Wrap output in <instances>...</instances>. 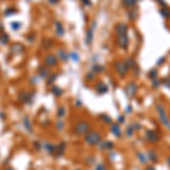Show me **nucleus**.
Listing matches in <instances>:
<instances>
[{
  "label": "nucleus",
  "instance_id": "1",
  "mask_svg": "<svg viewBox=\"0 0 170 170\" xmlns=\"http://www.w3.org/2000/svg\"><path fill=\"white\" fill-rule=\"evenodd\" d=\"M155 109H156V112H158L160 123L166 128L170 129V118L169 116H168V112L166 110V108H164V105L162 103H156L155 104Z\"/></svg>",
  "mask_w": 170,
  "mask_h": 170
},
{
  "label": "nucleus",
  "instance_id": "2",
  "mask_svg": "<svg viewBox=\"0 0 170 170\" xmlns=\"http://www.w3.org/2000/svg\"><path fill=\"white\" fill-rule=\"evenodd\" d=\"M84 141L90 146H95L102 142V136H101V134L95 132V131H90L89 133L85 135Z\"/></svg>",
  "mask_w": 170,
  "mask_h": 170
},
{
  "label": "nucleus",
  "instance_id": "3",
  "mask_svg": "<svg viewBox=\"0 0 170 170\" xmlns=\"http://www.w3.org/2000/svg\"><path fill=\"white\" fill-rule=\"evenodd\" d=\"M74 132L76 135H86L90 132V124L85 120L78 121L74 127Z\"/></svg>",
  "mask_w": 170,
  "mask_h": 170
},
{
  "label": "nucleus",
  "instance_id": "4",
  "mask_svg": "<svg viewBox=\"0 0 170 170\" xmlns=\"http://www.w3.org/2000/svg\"><path fill=\"white\" fill-rule=\"evenodd\" d=\"M113 67H115L116 73L120 75L121 77H124L125 75H127L128 72L131 70L129 67L127 66V64H126L125 61H123V60H117V61L113 64Z\"/></svg>",
  "mask_w": 170,
  "mask_h": 170
},
{
  "label": "nucleus",
  "instance_id": "5",
  "mask_svg": "<svg viewBox=\"0 0 170 170\" xmlns=\"http://www.w3.org/2000/svg\"><path fill=\"white\" fill-rule=\"evenodd\" d=\"M137 91H138V86H137V84H136L135 82H129V83L126 85V88H125L126 95H127L128 99H132V98H134V96L136 95Z\"/></svg>",
  "mask_w": 170,
  "mask_h": 170
},
{
  "label": "nucleus",
  "instance_id": "6",
  "mask_svg": "<svg viewBox=\"0 0 170 170\" xmlns=\"http://www.w3.org/2000/svg\"><path fill=\"white\" fill-rule=\"evenodd\" d=\"M145 138H146L148 142H150V143L155 144V143H158V142L160 141V135H159V133H158L156 131H154V129H148V131L145 132Z\"/></svg>",
  "mask_w": 170,
  "mask_h": 170
},
{
  "label": "nucleus",
  "instance_id": "7",
  "mask_svg": "<svg viewBox=\"0 0 170 170\" xmlns=\"http://www.w3.org/2000/svg\"><path fill=\"white\" fill-rule=\"evenodd\" d=\"M115 33L117 34V37H123L128 33V25L125 23H118L115 26Z\"/></svg>",
  "mask_w": 170,
  "mask_h": 170
},
{
  "label": "nucleus",
  "instance_id": "8",
  "mask_svg": "<svg viewBox=\"0 0 170 170\" xmlns=\"http://www.w3.org/2000/svg\"><path fill=\"white\" fill-rule=\"evenodd\" d=\"M117 45L120 49L126 50L128 48V45H129V37H128V35L126 34V35H123V37H118V39H117Z\"/></svg>",
  "mask_w": 170,
  "mask_h": 170
},
{
  "label": "nucleus",
  "instance_id": "9",
  "mask_svg": "<svg viewBox=\"0 0 170 170\" xmlns=\"http://www.w3.org/2000/svg\"><path fill=\"white\" fill-rule=\"evenodd\" d=\"M44 64L48 67H55L58 64V57L53 56V55H48L44 58Z\"/></svg>",
  "mask_w": 170,
  "mask_h": 170
},
{
  "label": "nucleus",
  "instance_id": "10",
  "mask_svg": "<svg viewBox=\"0 0 170 170\" xmlns=\"http://www.w3.org/2000/svg\"><path fill=\"white\" fill-rule=\"evenodd\" d=\"M95 91H96L98 94L102 95V94H105V93L109 91V88H108L107 84H104V83H102V82H100V83H96L95 84Z\"/></svg>",
  "mask_w": 170,
  "mask_h": 170
},
{
  "label": "nucleus",
  "instance_id": "11",
  "mask_svg": "<svg viewBox=\"0 0 170 170\" xmlns=\"http://www.w3.org/2000/svg\"><path fill=\"white\" fill-rule=\"evenodd\" d=\"M95 27V23H93V25H92V29H89L88 32H86V37H85V43L88 45H91L92 44V42H93V29Z\"/></svg>",
  "mask_w": 170,
  "mask_h": 170
},
{
  "label": "nucleus",
  "instance_id": "12",
  "mask_svg": "<svg viewBox=\"0 0 170 170\" xmlns=\"http://www.w3.org/2000/svg\"><path fill=\"white\" fill-rule=\"evenodd\" d=\"M99 146H100V150L101 151H105V150H112V148H115V144H113V142H111V141H103L99 144Z\"/></svg>",
  "mask_w": 170,
  "mask_h": 170
},
{
  "label": "nucleus",
  "instance_id": "13",
  "mask_svg": "<svg viewBox=\"0 0 170 170\" xmlns=\"http://www.w3.org/2000/svg\"><path fill=\"white\" fill-rule=\"evenodd\" d=\"M110 129H111V133H112V135H113V136H116V137H120V136H121V134H123V131H121L120 125H119L118 123L112 124Z\"/></svg>",
  "mask_w": 170,
  "mask_h": 170
},
{
  "label": "nucleus",
  "instance_id": "14",
  "mask_svg": "<svg viewBox=\"0 0 170 170\" xmlns=\"http://www.w3.org/2000/svg\"><path fill=\"white\" fill-rule=\"evenodd\" d=\"M37 74H39V76H40L41 78H48V77L50 76V69H49V67L41 66L37 69Z\"/></svg>",
  "mask_w": 170,
  "mask_h": 170
},
{
  "label": "nucleus",
  "instance_id": "15",
  "mask_svg": "<svg viewBox=\"0 0 170 170\" xmlns=\"http://www.w3.org/2000/svg\"><path fill=\"white\" fill-rule=\"evenodd\" d=\"M43 148H44L50 155L56 154V152H57V145H55V144H52V143H44V144H43Z\"/></svg>",
  "mask_w": 170,
  "mask_h": 170
},
{
  "label": "nucleus",
  "instance_id": "16",
  "mask_svg": "<svg viewBox=\"0 0 170 170\" xmlns=\"http://www.w3.org/2000/svg\"><path fill=\"white\" fill-rule=\"evenodd\" d=\"M65 148H66V143H65V142H61L60 144L57 145V152H56V154H55L57 159L64 155V153H65Z\"/></svg>",
  "mask_w": 170,
  "mask_h": 170
},
{
  "label": "nucleus",
  "instance_id": "17",
  "mask_svg": "<svg viewBox=\"0 0 170 170\" xmlns=\"http://www.w3.org/2000/svg\"><path fill=\"white\" fill-rule=\"evenodd\" d=\"M148 159L150 160V161H152L153 163L158 162L159 161V155H158V153L155 152L154 150H148Z\"/></svg>",
  "mask_w": 170,
  "mask_h": 170
},
{
  "label": "nucleus",
  "instance_id": "18",
  "mask_svg": "<svg viewBox=\"0 0 170 170\" xmlns=\"http://www.w3.org/2000/svg\"><path fill=\"white\" fill-rule=\"evenodd\" d=\"M137 1L138 0H121V4L127 9H133L137 5Z\"/></svg>",
  "mask_w": 170,
  "mask_h": 170
},
{
  "label": "nucleus",
  "instance_id": "19",
  "mask_svg": "<svg viewBox=\"0 0 170 170\" xmlns=\"http://www.w3.org/2000/svg\"><path fill=\"white\" fill-rule=\"evenodd\" d=\"M23 126H24V128H25V131H27L29 133H32L33 131H32V124H31L30 119L27 116H25V117H23Z\"/></svg>",
  "mask_w": 170,
  "mask_h": 170
},
{
  "label": "nucleus",
  "instance_id": "20",
  "mask_svg": "<svg viewBox=\"0 0 170 170\" xmlns=\"http://www.w3.org/2000/svg\"><path fill=\"white\" fill-rule=\"evenodd\" d=\"M51 93L53 94L55 96H57V98H60V96L62 95V93H64V91L60 89L59 86H57V85H52L51 88Z\"/></svg>",
  "mask_w": 170,
  "mask_h": 170
},
{
  "label": "nucleus",
  "instance_id": "21",
  "mask_svg": "<svg viewBox=\"0 0 170 170\" xmlns=\"http://www.w3.org/2000/svg\"><path fill=\"white\" fill-rule=\"evenodd\" d=\"M160 15L162 16L163 18H166V19L170 18V8H168L167 6H166V7H162L160 9Z\"/></svg>",
  "mask_w": 170,
  "mask_h": 170
},
{
  "label": "nucleus",
  "instance_id": "22",
  "mask_svg": "<svg viewBox=\"0 0 170 170\" xmlns=\"http://www.w3.org/2000/svg\"><path fill=\"white\" fill-rule=\"evenodd\" d=\"M136 156H137V159H138V161H140L142 164H145V163L148 162V155L144 154L143 152H137V154H136Z\"/></svg>",
  "mask_w": 170,
  "mask_h": 170
},
{
  "label": "nucleus",
  "instance_id": "23",
  "mask_svg": "<svg viewBox=\"0 0 170 170\" xmlns=\"http://www.w3.org/2000/svg\"><path fill=\"white\" fill-rule=\"evenodd\" d=\"M56 30H57V34L59 37H62L65 34V30H64V26L61 25L60 22H56Z\"/></svg>",
  "mask_w": 170,
  "mask_h": 170
},
{
  "label": "nucleus",
  "instance_id": "24",
  "mask_svg": "<svg viewBox=\"0 0 170 170\" xmlns=\"http://www.w3.org/2000/svg\"><path fill=\"white\" fill-rule=\"evenodd\" d=\"M58 58H59V59H61L62 61H67V60H68V58H69V55H68V53H67L65 50H62V49H61V50H59V51H58Z\"/></svg>",
  "mask_w": 170,
  "mask_h": 170
},
{
  "label": "nucleus",
  "instance_id": "25",
  "mask_svg": "<svg viewBox=\"0 0 170 170\" xmlns=\"http://www.w3.org/2000/svg\"><path fill=\"white\" fill-rule=\"evenodd\" d=\"M158 75H159V73H158V69L156 68H153V69H151L150 72H148V78L150 80H152V81H154V80H156L158 78Z\"/></svg>",
  "mask_w": 170,
  "mask_h": 170
},
{
  "label": "nucleus",
  "instance_id": "26",
  "mask_svg": "<svg viewBox=\"0 0 170 170\" xmlns=\"http://www.w3.org/2000/svg\"><path fill=\"white\" fill-rule=\"evenodd\" d=\"M9 42V35L6 33H1L0 34V43L1 44H7Z\"/></svg>",
  "mask_w": 170,
  "mask_h": 170
},
{
  "label": "nucleus",
  "instance_id": "27",
  "mask_svg": "<svg viewBox=\"0 0 170 170\" xmlns=\"http://www.w3.org/2000/svg\"><path fill=\"white\" fill-rule=\"evenodd\" d=\"M127 16L129 17V19H132V21H133V19H136V18H137L138 14H137V11H136V10H134V8H133V9H131V10L127 13Z\"/></svg>",
  "mask_w": 170,
  "mask_h": 170
},
{
  "label": "nucleus",
  "instance_id": "28",
  "mask_svg": "<svg viewBox=\"0 0 170 170\" xmlns=\"http://www.w3.org/2000/svg\"><path fill=\"white\" fill-rule=\"evenodd\" d=\"M92 70L94 72V73H98V74H100V73H102L104 70V67L103 66H101V65H98V64H95L94 66L92 67Z\"/></svg>",
  "mask_w": 170,
  "mask_h": 170
},
{
  "label": "nucleus",
  "instance_id": "29",
  "mask_svg": "<svg viewBox=\"0 0 170 170\" xmlns=\"http://www.w3.org/2000/svg\"><path fill=\"white\" fill-rule=\"evenodd\" d=\"M100 118L102 119V121H103L104 124H111V121H112L111 117L110 116H108L107 113H102V115L100 116Z\"/></svg>",
  "mask_w": 170,
  "mask_h": 170
},
{
  "label": "nucleus",
  "instance_id": "30",
  "mask_svg": "<svg viewBox=\"0 0 170 170\" xmlns=\"http://www.w3.org/2000/svg\"><path fill=\"white\" fill-rule=\"evenodd\" d=\"M65 115H66V109H65L64 107H59L58 110H57V117L60 119V118H62Z\"/></svg>",
  "mask_w": 170,
  "mask_h": 170
},
{
  "label": "nucleus",
  "instance_id": "31",
  "mask_svg": "<svg viewBox=\"0 0 170 170\" xmlns=\"http://www.w3.org/2000/svg\"><path fill=\"white\" fill-rule=\"evenodd\" d=\"M11 49H13V51L17 53V52H22L23 50H24V47H23L21 43H16V44L13 45V48H11Z\"/></svg>",
  "mask_w": 170,
  "mask_h": 170
},
{
  "label": "nucleus",
  "instance_id": "32",
  "mask_svg": "<svg viewBox=\"0 0 170 170\" xmlns=\"http://www.w3.org/2000/svg\"><path fill=\"white\" fill-rule=\"evenodd\" d=\"M134 132H135V128H134V126H133V124L132 125L129 126L127 129L125 131V133H126V135L128 136V137H132L134 135Z\"/></svg>",
  "mask_w": 170,
  "mask_h": 170
},
{
  "label": "nucleus",
  "instance_id": "33",
  "mask_svg": "<svg viewBox=\"0 0 170 170\" xmlns=\"http://www.w3.org/2000/svg\"><path fill=\"white\" fill-rule=\"evenodd\" d=\"M17 13V10H16L14 7H8L6 10H5V16H10V15H14Z\"/></svg>",
  "mask_w": 170,
  "mask_h": 170
},
{
  "label": "nucleus",
  "instance_id": "34",
  "mask_svg": "<svg viewBox=\"0 0 170 170\" xmlns=\"http://www.w3.org/2000/svg\"><path fill=\"white\" fill-rule=\"evenodd\" d=\"M69 58L73 60V61H75V62H77V61L80 60V55H78L77 52L73 51V52L69 53Z\"/></svg>",
  "mask_w": 170,
  "mask_h": 170
},
{
  "label": "nucleus",
  "instance_id": "35",
  "mask_svg": "<svg viewBox=\"0 0 170 170\" xmlns=\"http://www.w3.org/2000/svg\"><path fill=\"white\" fill-rule=\"evenodd\" d=\"M64 127H65V123H64V120L59 119V120L57 121V124H56V128H57V131H58V132L62 131V129H64Z\"/></svg>",
  "mask_w": 170,
  "mask_h": 170
},
{
  "label": "nucleus",
  "instance_id": "36",
  "mask_svg": "<svg viewBox=\"0 0 170 170\" xmlns=\"http://www.w3.org/2000/svg\"><path fill=\"white\" fill-rule=\"evenodd\" d=\"M57 77H58V74H52L50 75L49 77H48V81H47V84L48 85H51L53 82L57 80Z\"/></svg>",
  "mask_w": 170,
  "mask_h": 170
},
{
  "label": "nucleus",
  "instance_id": "37",
  "mask_svg": "<svg viewBox=\"0 0 170 170\" xmlns=\"http://www.w3.org/2000/svg\"><path fill=\"white\" fill-rule=\"evenodd\" d=\"M10 26H11V29L14 31H18L21 27H22V24L19 22H13L11 24H10Z\"/></svg>",
  "mask_w": 170,
  "mask_h": 170
},
{
  "label": "nucleus",
  "instance_id": "38",
  "mask_svg": "<svg viewBox=\"0 0 170 170\" xmlns=\"http://www.w3.org/2000/svg\"><path fill=\"white\" fill-rule=\"evenodd\" d=\"M162 84V81L161 80H159V78H156L154 81H152V86L154 88V89H158V88H160V85Z\"/></svg>",
  "mask_w": 170,
  "mask_h": 170
},
{
  "label": "nucleus",
  "instance_id": "39",
  "mask_svg": "<svg viewBox=\"0 0 170 170\" xmlns=\"http://www.w3.org/2000/svg\"><path fill=\"white\" fill-rule=\"evenodd\" d=\"M33 146L37 148V151H40L41 148H43V144H41V142L37 141V142H34V143H33Z\"/></svg>",
  "mask_w": 170,
  "mask_h": 170
},
{
  "label": "nucleus",
  "instance_id": "40",
  "mask_svg": "<svg viewBox=\"0 0 170 170\" xmlns=\"http://www.w3.org/2000/svg\"><path fill=\"white\" fill-rule=\"evenodd\" d=\"M162 84L166 86V88H168L170 89V76L169 77H166V78H163L162 80Z\"/></svg>",
  "mask_w": 170,
  "mask_h": 170
},
{
  "label": "nucleus",
  "instance_id": "41",
  "mask_svg": "<svg viewBox=\"0 0 170 170\" xmlns=\"http://www.w3.org/2000/svg\"><path fill=\"white\" fill-rule=\"evenodd\" d=\"M125 115H121V116H119L118 119H117V121H118V124L120 125V124H124L125 123Z\"/></svg>",
  "mask_w": 170,
  "mask_h": 170
},
{
  "label": "nucleus",
  "instance_id": "42",
  "mask_svg": "<svg viewBox=\"0 0 170 170\" xmlns=\"http://www.w3.org/2000/svg\"><path fill=\"white\" fill-rule=\"evenodd\" d=\"M95 170H105V166L103 163H99V164H96Z\"/></svg>",
  "mask_w": 170,
  "mask_h": 170
},
{
  "label": "nucleus",
  "instance_id": "43",
  "mask_svg": "<svg viewBox=\"0 0 170 170\" xmlns=\"http://www.w3.org/2000/svg\"><path fill=\"white\" fill-rule=\"evenodd\" d=\"M132 110H133V108H132V105L129 104V105H127L125 109V112L126 113H132Z\"/></svg>",
  "mask_w": 170,
  "mask_h": 170
},
{
  "label": "nucleus",
  "instance_id": "44",
  "mask_svg": "<svg viewBox=\"0 0 170 170\" xmlns=\"http://www.w3.org/2000/svg\"><path fill=\"white\" fill-rule=\"evenodd\" d=\"M26 39H27V41H29V42H33V40H34V34L32 33V34H30V35H27Z\"/></svg>",
  "mask_w": 170,
  "mask_h": 170
},
{
  "label": "nucleus",
  "instance_id": "45",
  "mask_svg": "<svg viewBox=\"0 0 170 170\" xmlns=\"http://www.w3.org/2000/svg\"><path fill=\"white\" fill-rule=\"evenodd\" d=\"M84 6H91V0H82Z\"/></svg>",
  "mask_w": 170,
  "mask_h": 170
},
{
  "label": "nucleus",
  "instance_id": "46",
  "mask_svg": "<svg viewBox=\"0 0 170 170\" xmlns=\"http://www.w3.org/2000/svg\"><path fill=\"white\" fill-rule=\"evenodd\" d=\"M52 45V42L50 41V40H45V48H49V47H51Z\"/></svg>",
  "mask_w": 170,
  "mask_h": 170
},
{
  "label": "nucleus",
  "instance_id": "47",
  "mask_svg": "<svg viewBox=\"0 0 170 170\" xmlns=\"http://www.w3.org/2000/svg\"><path fill=\"white\" fill-rule=\"evenodd\" d=\"M164 60H166V58H164V57H161L160 59L158 60V62H156V64H158V65H160V64H163V62H164Z\"/></svg>",
  "mask_w": 170,
  "mask_h": 170
},
{
  "label": "nucleus",
  "instance_id": "48",
  "mask_svg": "<svg viewBox=\"0 0 170 170\" xmlns=\"http://www.w3.org/2000/svg\"><path fill=\"white\" fill-rule=\"evenodd\" d=\"M58 2H59V0H49V4H51V5H56Z\"/></svg>",
  "mask_w": 170,
  "mask_h": 170
},
{
  "label": "nucleus",
  "instance_id": "49",
  "mask_svg": "<svg viewBox=\"0 0 170 170\" xmlns=\"http://www.w3.org/2000/svg\"><path fill=\"white\" fill-rule=\"evenodd\" d=\"M145 170H156V169H155L153 166H148V167L145 168Z\"/></svg>",
  "mask_w": 170,
  "mask_h": 170
},
{
  "label": "nucleus",
  "instance_id": "50",
  "mask_svg": "<svg viewBox=\"0 0 170 170\" xmlns=\"http://www.w3.org/2000/svg\"><path fill=\"white\" fill-rule=\"evenodd\" d=\"M4 33V24L0 22V34Z\"/></svg>",
  "mask_w": 170,
  "mask_h": 170
},
{
  "label": "nucleus",
  "instance_id": "51",
  "mask_svg": "<svg viewBox=\"0 0 170 170\" xmlns=\"http://www.w3.org/2000/svg\"><path fill=\"white\" fill-rule=\"evenodd\" d=\"M76 105H77V107H82V101H81V100H76Z\"/></svg>",
  "mask_w": 170,
  "mask_h": 170
},
{
  "label": "nucleus",
  "instance_id": "52",
  "mask_svg": "<svg viewBox=\"0 0 170 170\" xmlns=\"http://www.w3.org/2000/svg\"><path fill=\"white\" fill-rule=\"evenodd\" d=\"M167 163H168V166L170 167V156H168V159H167Z\"/></svg>",
  "mask_w": 170,
  "mask_h": 170
},
{
  "label": "nucleus",
  "instance_id": "53",
  "mask_svg": "<svg viewBox=\"0 0 170 170\" xmlns=\"http://www.w3.org/2000/svg\"><path fill=\"white\" fill-rule=\"evenodd\" d=\"M4 117H5V115H4V112H0V118L2 119V118H4Z\"/></svg>",
  "mask_w": 170,
  "mask_h": 170
},
{
  "label": "nucleus",
  "instance_id": "54",
  "mask_svg": "<svg viewBox=\"0 0 170 170\" xmlns=\"http://www.w3.org/2000/svg\"><path fill=\"white\" fill-rule=\"evenodd\" d=\"M5 170H14V169H13L11 167H7V168H6V169H5Z\"/></svg>",
  "mask_w": 170,
  "mask_h": 170
},
{
  "label": "nucleus",
  "instance_id": "55",
  "mask_svg": "<svg viewBox=\"0 0 170 170\" xmlns=\"http://www.w3.org/2000/svg\"><path fill=\"white\" fill-rule=\"evenodd\" d=\"M76 170H81V169H76Z\"/></svg>",
  "mask_w": 170,
  "mask_h": 170
}]
</instances>
